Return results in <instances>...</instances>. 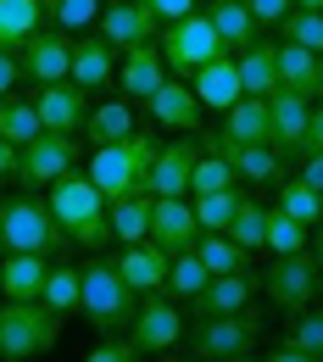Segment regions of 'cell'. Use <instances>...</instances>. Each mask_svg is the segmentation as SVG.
Returning <instances> with one entry per match:
<instances>
[{
  "instance_id": "9a60e30c",
  "label": "cell",
  "mask_w": 323,
  "mask_h": 362,
  "mask_svg": "<svg viewBox=\"0 0 323 362\" xmlns=\"http://www.w3.org/2000/svg\"><path fill=\"white\" fill-rule=\"evenodd\" d=\"M34 112H40V129L45 134H84L90 129V95L78 90V84H40V100H34Z\"/></svg>"
},
{
  "instance_id": "b9f144b4",
  "label": "cell",
  "mask_w": 323,
  "mask_h": 362,
  "mask_svg": "<svg viewBox=\"0 0 323 362\" xmlns=\"http://www.w3.org/2000/svg\"><path fill=\"white\" fill-rule=\"evenodd\" d=\"M268 251H274V257H290V251H307V228L295 223L290 212H278V206H268Z\"/></svg>"
},
{
  "instance_id": "db71d44e",
  "label": "cell",
  "mask_w": 323,
  "mask_h": 362,
  "mask_svg": "<svg viewBox=\"0 0 323 362\" xmlns=\"http://www.w3.org/2000/svg\"><path fill=\"white\" fill-rule=\"evenodd\" d=\"M295 6H301V11H323V0H295Z\"/></svg>"
},
{
  "instance_id": "7bdbcfd3",
  "label": "cell",
  "mask_w": 323,
  "mask_h": 362,
  "mask_svg": "<svg viewBox=\"0 0 323 362\" xmlns=\"http://www.w3.org/2000/svg\"><path fill=\"white\" fill-rule=\"evenodd\" d=\"M290 346H301L307 357H318L323 362V313H301V317H290V334H284Z\"/></svg>"
},
{
  "instance_id": "44dd1931",
  "label": "cell",
  "mask_w": 323,
  "mask_h": 362,
  "mask_svg": "<svg viewBox=\"0 0 323 362\" xmlns=\"http://www.w3.org/2000/svg\"><path fill=\"white\" fill-rule=\"evenodd\" d=\"M117 273H123V284L134 290V296H151V290H162L168 284V251L156 245V240H139V245H123L117 257Z\"/></svg>"
},
{
  "instance_id": "6f0895ef",
  "label": "cell",
  "mask_w": 323,
  "mask_h": 362,
  "mask_svg": "<svg viewBox=\"0 0 323 362\" xmlns=\"http://www.w3.org/2000/svg\"><path fill=\"white\" fill-rule=\"evenodd\" d=\"M234 362H257V357H234Z\"/></svg>"
},
{
  "instance_id": "ee69618b",
  "label": "cell",
  "mask_w": 323,
  "mask_h": 362,
  "mask_svg": "<svg viewBox=\"0 0 323 362\" xmlns=\"http://www.w3.org/2000/svg\"><path fill=\"white\" fill-rule=\"evenodd\" d=\"M245 11L257 17V28H278V23L295 11V0H245Z\"/></svg>"
},
{
  "instance_id": "e575fe53",
  "label": "cell",
  "mask_w": 323,
  "mask_h": 362,
  "mask_svg": "<svg viewBox=\"0 0 323 362\" xmlns=\"http://www.w3.org/2000/svg\"><path fill=\"white\" fill-rule=\"evenodd\" d=\"M34 134H45V129H40V112H34V100H23V95H6V100H0V139H11V145L23 151Z\"/></svg>"
},
{
  "instance_id": "6da1fadb",
  "label": "cell",
  "mask_w": 323,
  "mask_h": 362,
  "mask_svg": "<svg viewBox=\"0 0 323 362\" xmlns=\"http://www.w3.org/2000/svg\"><path fill=\"white\" fill-rule=\"evenodd\" d=\"M45 206L50 218L61 223L67 245H84V251H100L112 240V201L90 184V173H61L56 184H45Z\"/></svg>"
},
{
  "instance_id": "c3c4849f",
  "label": "cell",
  "mask_w": 323,
  "mask_h": 362,
  "mask_svg": "<svg viewBox=\"0 0 323 362\" xmlns=\"http://www.w3.org/2000/svg\"><path fill=\"white\" fill-rule=\"evenodd\" d=\"M268 362H318V357H307L301 346H290V340H278L274 351H268Z\"/></svg>"
},
{
  "instance_id": "484cf974",
  "label": "cell",
  "mask_w": 323,
  "mask_h": 362,
  "mask_svg": "<svg viewBox=\"0 0 323 362\" xmlns=\"http://www.w3.org/2000/svg\"><path fill=\"white\" fill-rule=\"evenodd\" d=\"M274 67H278V90H295V95H318V67H323V56H312V50H301V45H284L278 40L274 45Z\"/></svg>"
},
{
  "instance_id": "5b68a950",
  "label": "cell",
  "mask_w": 323,
  "mask_h": 362,
  "mask_svg": "<svg viewBox=\"0 0 323 362\" xmlns=\"http://www.w3.org/2000/svg\"><path fill=\"white\" fill-rule=\"evenodd\" d=\"M61 245H67V234H61V223L50 218V206L40 195H11V201H0V257H11V251L61 257Z\"/></svg>"
},
{
  "instance_id": "4316f807",
  "label": "cell",
  "mask_w": 323,
  "mask_h": 362,
  "mask_svg": "<svg viewBox=\"0 0 323 362\" xmlns=\"http://www.w3.org/2000/svg\"><path fill=\"white\" fill-rule=\"evenodd\" d=\"M223 134L240 145H268V95H245L223 112Z\"/></svg>"
},
{
  "instance_id": "e0dca14e",
  "label": "cell",
  "mask_w": 323,
  "mask_h": 362,
  "mask_svg": "<svg viewBox=\"0 0 323 362\" xmlns=\"http://www.w3.org/2000/svg\"><path fill=\"white\" fill-rule=\"evenodd\" d=\"M195 156H201V139L195 134H179L173 145H162L156 162H151V173H145V195H189Z\"/></svg>"
},
{
  "instance_id": "ab89813d",
  "label": "cell",
  "mask_w": 323,
  "mask_h": 362,
  "mask_svg": "<svg viewBox=\"0 0 323 362\" xmlns=\"http://www.w3.org/2000/svg\"><path fill=\"white\" fill-rule=\"evenodd\" d=\"M40 6H45V23L61 34L95 28V17H100V0H40Z\"/></svg>"
},
{
  "instance_id": "f907efd6",
  "label": "cell",
  "mask_w": 323,
  "mask_h": 362,
  "mask_svg": "<svg viewBox=\"0 0 323 362\" xmlns=\"http://www.w3.org/2000/svg\"><path fill=\"white\" fill-rule=\"evenodd\" d=\"M0 179H17V145L0 139Z\"/></svg>"
},
{
  "instance_id": "52a82bcc",
  "label": "cell",
  "mask_w": 323,
  "mask_h": 362,
  "mask_svg": "<svg viewBox=\"0 0 323 362\" xmlns=\"http://www.w3.org/2000/svg\"><path fill=\"white\" fill-rule=\"evenodd\" d=\"M262 346V317L251 313H223V317H195V329H189V357L212 362V357H251Z\"/></svg>"
},
{
  "instance_id": "3957f363",
  "label": "cell",
  "mask_w": 323,
  "mask_h": 362,
  "mask_svg": "<svg viewBox=\"0 0 323 362\" xmlns=\"http://www.w3.org/2000/svg\"><path fill=\"white\" fill-rule=\"evenodd\" d=\"M156 151H162V139L151 134V129H134V134L117 139V145H95V156H90L84 173H90V184L106 195V201H123V195L145 189V173H151Z\"/></svg>"
},
{
  "instance_id": "30bf717a",
  "label": "cell",
  "mask_w": 323,
  "mask_h": 362,
  "mask_svg": "<svg viewBox=\"0 0 323 362\" xmlns=\"http://www.w3.org/2000/svg\"><path fill=\"white\" fill-rule=\"evenodd\" d=\"M73 168H78V139L73 134H34L17 151V184H28V189H45Z\"/></svg>"
},
{
  "instance_id": "d590c367",
  "label": "cell",
  "mask_w": 323,
  "mask_h": 362,
  "mask_svg": "<svg viewBox=\"0 0 323 362\" xmlns=\"http://www.w3.org/2000/svg\"><path fill=\"white\" fill-rule=\"evenodd\" d=\"M223 234H229L240 251H262V245H268V206L245 195V201H240V212H234V223L223 228Z\"/></svg>"
},
{
  "instance_id": "f5cc1de1",
  "label": "cell",
  "mask_w": 323,
  "mask_h": 362,
  "mask_svg": "<svg viewBox=\"0 0 323 362\" xmlns=\"http://www.w3.org/2000/svg\"><path fill=\"white\" fill-rule=\"evenodd\" d=\"M312 257H318V273H323V223H318V234H312Z\"/></svg>"
},
{
  "instance_id": "277c9868",
  "label": "cell",
  "mask_w": 323,
  "mask_h": 362,
  "mask_svg": "<svg viewBox=\"0 0 323 362\" xmlns=\"http://www.w3.org/2000/svg\"><path fill=\"white\" fill-rule=\"evenodd\" d=\"M61 340V313L45 301H0V362H34Z\"/></svg>"
},
{
  "instance_id": "8d00e7d4",
  "label": "cell",
  "mask_w": 323,
  "mask_h": 362,
  "mask_svg": "<svg viewBox=\"0 0 323 362\" xmlns=\"http://www.w3.org/2000/svg\"><path fill=\"white\" fill-rule=\"evenodd\" d=\"M195 257L206 262V273H245L251 268V251H240L229 234H201L195 240Z\"/></svg>"
},
{
  "instance_id": "7402d4cb",
  "label": "cell",
  "mask_w": 323,
  "mask_h": 362,
  "mask_svg": "<svg viewBox=\"0 0 323 362\" xmlns=\"http://www.w3.org/2000/svg\"><path fill=\"white\" fill-rule=\"evenodd\" d=\"M45 273H50V257H40V251L0 257V301H40L45 296Z\"/></svg>"
},
{
  "instance_id": "60d3db41",
  "label": "cell",
  "mask_w": 323,
  "mask_h": 362,
  "mask_svg": "<svg viewBox=\"0 0 323 362\" xmlns=\"http://www.w3.org/2000/svg\"><path fill=\"white\" fill-rule=\"evenodd\" d=\"M278 40L284 45H301V50H312V56H323V11H290L284 23H278Z\"/></svg>"
},
{
  "instance_id": "9c48e42d",
  "label": "cell",
  "mask_w": 323,
  "mask_h": 362,
  "mask_svg": "<svg viewBox=\"0 0 323 362\" xmlns=\"http://www.w3.org/2000/svg\"><path fill=\"white\" fill-rule=\"evenodd\" d=\"M318 257H312V245L307 251H290V257H278L274 268L262 273V290H268V301H274L284 317H301L312 313V296H318Z\"/></svg>"
},
{
  "instance_id": "8fae6325",
  "label": "cell",
  "mask_w": 323,
  "mask_h": 362,
  "mask_svg": "<svg viewBox=\"0 0 323 362\" xmlns=\"http://www.w3.org/2000/svg\"><path fill=\"white\" fill-rule=\"evenodd\" d=\"M95 34H100L106 45L123 56V50L145 45V40H156V34H162V23H156V11H151L145 0H100Z\"/></svg>"
},
{
  "instance_id": "8992f818",
  "label": "cell",
  "mask_w": 323,
  "mask_h": 362,
  "mask_svg": "<svg viewBox=\"0 0 323 362\" xmlns=\"http://www.w3.org/2000/svg\"><path fill=\"white\" fill-rule=\"evenodd\" d=\"M156 45H162V62H168L173 78H195L206 62L223 56V40H218V28H212L206 11H189V17H179V23H162Z\"/></svg>"
},
{
  "instance_id": "5bb4252c",
  "label": "cell",
  "mask_w": 323,
  "mask_h": 362,
  "mask_svg": "<svg viewBox=\"0 0 323 362\" xmlns=\"http://www.w3.org/2000/svg\"><path fill=\"white\" fill-rule=\"evenodd\" d=\"M201 145H212L234 168L240 184H278L284 179V156H278L274 145H240V139H229L223 129H218V134H201Z\"/></svg>"
},
{
  "instance_id": "cb8c5ba5",
  "label": "cell",
  "mask_w": 323,
  "mask_h": 362,
  "mask_svg": "<svg viewBox=\"0 0 323 362\" xmlns=\"http://www.w3.org/2000/svg\"><path fill=\"white\" fill-rule=\"evenodd\" d=\"M117 78V50L106 45L100 34H90V40H73V73H67V84H78V90H106Z\"/></svg>"
},
{
  "instance_id": "9f6ffc18",
  "label": "cell",
  "mask_w": 323,
  "mask_h": 362,
  "mask_svg": "<svg viewBox=\"0 0 323 362\" xmlns=\"http://www.w3.org/2000/svg\"><path fill=\"white\" fill-rule=\"evenodd\" d=\"M318 100H323V67H318Z\"/></svg>"
},
{
  "instance_id": "ac0fdd59",
  "label": "cell",
  "mask_w": 323,
  "mask_h": 362,
  "mask_svg": "<svg viewBox=\"0 0 323 362\" xmlns=\"http://www.w3.org/2000/svg\"><path fill=\"white\" fill-rule=\"evenodd\" d=\"M262 290V279L245 268V273H212L206 279V290L189 301L184 317H223V313H245L251 307V296Z\"/></svg>"
},
{
  "instance_id": "7c38bea8",
  "label": "cell",
  "mask_w": 323,
  "mask_h": 362,
  "mask_svg": "<svg viewBox=\"0 0 323 362\" xmlns=\"http://www.w3.org/2000/svg\"><path fill=\"white\" fill-rule=\"evenodd\" d=\"M17 62H23V78H34V84H61L67 73H73V34H61V28H40V34H28L23 45H17Z\"/></svg>"
},
{
  "instance_id": "d6a6232c",
  "label": "cell",
  "mask_w": 323,
  "mask_h": 362,
  "mask_svg": "<svg viewBox=\"0 0 323 362\" xmlns=\"http://www.w3.org/2000/svg\"><path fill=\"white\" fill-rule=\"evenodd\" d=\"M195 201V223L201 234H223L234 223V212H240V201H245V189L234 184V189H218V195H189Z\"/></svg>"
},
{
  "instance_id": "d4e9b609",
  "label": "cell",
  "mask_w": 323,
  "mask_h": 362,
  "mask_svg": "<svg viewBox=\"0 0 323 362\" xmlns=\"http://www.w3.org/2000/svg\"><path fill=\"white\" fill-rule=\"evenodd\" d=\"M206 17H212V28H218V40H223L229 56L262 40V28H257V17L245 11V0H212V6H206Z\"/></svg>"
},
{
  "instance_id": "f6af8a7d",
  "label": "cell",
  "mask_w": 323,
  "mask_h": 362,
  "mask_svg": "<svg viewBox=\"0 0 323 362\" xmlns=\"http://www.w3.org/2000/svg\"><path fill=\"white\" fill-rule=\"evenodd\" d=\"M84 362H139V351L129 346V340H123V334H117V340H106V346H95V351H90Z\"/></svg>"
},
{
  "instance_id": "4dcf8cb0",
  "label": "cell",
  "mask_w": 323,
  "mask_h": 362,
  "mask_svg": "<svg viewBox=\"0 0 323 362\" xmlns=\"http://www.w3.org/2000/svg\"><path fill=\"white\" fill-rule=\"evenodd\" d=\"M206 279H212V273H206V262H201L195 251H179V257H168V284H162V290H168L179 307H189V301L206 290Z\"/></svg>"
},
{
  "instance_id": "680465c9",
  "label": "cell",
  "mask_w": 323,
  "mask_h": 362,
  "mask_svg": "<svg viewBox=\"0 0 323 362\" xmlns=\"http://www.w3.org/2000/svg\"><path fill=\"white\" fill-rule=\"evenodd\" d=\"M318 296H323V279H318Z\"/></svg>"
},
{
  "instance_id": "7dc6e473",
  "label": "cell",
  "mask_w": 323,
  "mask_h": 362,
  "mask_svg": "<svg viewBox=\"0 0 323 362\" xmlns=\"http://www.w3.org/2000/svg\"><path fill=\"white\" fill-rule=\"evenodd\" d=\"M151 11H156V23H179V17H189V11H201L195 0H145Z\"/></svg>"
},
{
  "instance_id": "4fadbf2b",
  "label": "cell",
  "mask_w": 323,
  "mask_h": 362,
  "mask_svg": "<svg viewBox=\"0 0 323 362\" xmlns=\"http://www.w3.org/2000/svg\"><path fill=\"white\" fill-rule=\"evenodd\" d=\"M307 123L312 100L295 90H268V145L278 156H307Z\"/></svg>"
},
{
  "instance_id": "f546056e",
  "label": "cell",
  "mask_w": 323,
  "mask_h": 362,
  "mask_svg": "<svg viewBox=\"0 0 323 362\" xmlns=\"http://www.w3.org/2000/svg\"><path fill=\"white\" fill-rule=\"evenodd\" d=\"M234 67H240V84H245V95L278 90V67H274V45H268V40H257V45L234 50Z\"/></svg>"
},
{
  "instance_id": "11a10c76",
  "label": "cell",
  "mask_w": 323,
  "mask_h": 362,
  "mask_svg": "<svg viewBox=\"0 0 323 362\" xmlns=\"http://www.w3.org/2000/svg\"><path fill=\"white\" fill-rule=\"evenodd\" d=\"M168 362H201V357H168Z\"/></svg>"
},
{
  "instance_id": "836d02e7",
  "label": "cell",
  "mask_w": 323,
  "mask_h": 362,
  "mask_svg": "<svg viewBox=\"0 0 323 362\" xmlns=\"http://www.w3.org/2000/svg\"><path fill=\"white\" fill-rule=\"evenodd\" d=\"M139 123H134V112H129V100H106V106H95L90 112V129L84 134L95 139V145H117V139H129Z\"/></svg>"
},
{
  "instance_id": "681fc988",
  "label": "cell",
  "mask_w": 323,
  "mask_h": 362,
  "mask_svg": "<svg viewBox=\"0 0 323 362\" xmlns=\"http://www.w3.org/2000/svg\"><path fill=\"white\" fill-rule=\"evenodd\" d=\"M301 179L312 184V189H323V151H307V168H301Z\"/></svg>"
},
{
  "instance_id": "91938a15",
  "label": "cell",
  "mask_w": 323,
  "mask_h": 362,
  "mask_svg": "<svg viewBox=\"0 0 323 362\" xmlns=\"http://www.w3.org/2000/svg\"><path fill=\"white\" fill-rule=\"evenodd\" d=\"M318 201H323V189H318Z\"/></svg>"
},
{
  "instance_id": "1f68e13d",
  "label": "cell",
  "mask_w": 323,
  "mask_h": 362,
  "mask_svg": "<svg viewBox=\"0 0 323 362\" xmlns=\"http://www.w3.org/2000/svg\"><path fill=\"white\" fill-rule=\"evenodd\" d=\"M274 206H278V212H290L301 228L323 223V201H318V189L301 179V173H295V179H278V201H274Z\"/></svg>"
},
{
  "instance_id": "2e32d148",
  "label": "cell",
  "mask_w": 323,
  "mask_h": 362,
  "mask_svg": "<svg viewBox=\"0 0 323 362\" xmlns=\"http://www.w3.org/2000/svg\"><path fill=\"white\" fill-rule=\"evenodd\" d=\"M151 240H156L168 257L195 251V240H201L195 201H189V195H156V206H151Z\"/></svg>"
},
{
  "instance_id": "74e56055",
  "label": "cell",
  "mask_w": 323,
  "mask_h": 362,
  "mask_svg": "<svg viewBox=\"0 0 323 362\" xmlns=\"http://www.w3.org/2000/svg\"><path fill=\"white\" fill-rule=\"evenodd\" d=\"M201 139V134H195ZM234 168L212 151V145H201V156H195V173H189V195H218V189H234Z\"/></svg>"
},
{
  "instance_id": "bcb514c9",
  "label": "cell",
  "mask_w": 323,
  "mask_h": 362,
  "mask_svg": "<svg viewBox=\"0 0 323 362\" xmlns=\"http://www.w3.org/2000/svg\"><path fill=\"white\" fill-rule=\"evenodd\" d=\"M23 84V62H17V50H0V100Z\"/></svg>"
},
{
  "instance_id": "7a4b0ae2",
  "label": "cell",
  "mask_w": 323,
  "mask_h": 362,
  "mask_svg": "<svg viewBox=\"0 0 323 362\" xmlns=\"http://www.w3.org/2000/svg\"><path fill=\"white\" fill-rule=\"evenodd\" d=\"M78 313L90 317L95 334H106V340H117V334H129V323H134V290L123 284V273L112 257H90V268H78Z\"/></svg>"
},
{
  "instance_id": "ffe728a7",
  "label": "cell",
  "mask_w": 323,
  "mask_h": 362,
  "mask_svg": "<svg viewBox=\"0 0 323 362\" xmlns=\"http://www.w3.org/2000/svg\"><path fill=\"white\" fill-rule=\"evenodd\" d=\"M151 106V117L162 123V129H179V134H201V100L189 90V78H162V90L145 100Z\"/></svg>"
},
{
  "instance_id": "d6986e66",
  "label": "cell",
  "mask_w": 323,
  "mask_h": 362,
  "mask_svg": "<svg viewBox=\"0 0 323 362\" xmlns=\"http://www.w3.org/2000/svg\"><path fill=\"white\" fill-rule=\"evenodd\" d=\"M162 78H168V62H162L156 40H145V45L117 56V90L129 95V100H151V95L162 90Z\"/></svg>"
},
{
  "instance_id": "83f0119b",
  "label": "cell",
  "mask_w": 323,
  "mask_h": 362,
  "mask_svg": "<svg viewBox=\"0 0 323 362\" xmlns=\"http://www.w3.org/2000/svg\"><path fill=\"white\" fill-rule=\"evenodd\" d=\"M151 206H156V195H145V189L112 201V240H123V245L151 240Z\"/></svg>"
},
{
  "instance_id": "603a6c76",
  "label": "cell",
  "mask_w": 323,
  "mask_h": 362,
  "mask_svg": "<svg viewBox=\"0 0 323 362\" xmlns=\"http://www.w3.org/2000/svg\"><path fill=\"white\" fill-rule=\"evenodd\" d=\"M189 90H195V100H201L206 112H229L234 100H245V84H240V67H234L229 50H223L218 62H206V67L189 78Z\"/></svg>"
},
{
  "instance_id": "f35d334b",
  "label": "cell",
  "mask_w": 323,
  "mask_h": 362,
  "mask_svg": "<svg viewBox=\"0 0 323 362\" xmlns=\"http://www.w3.org/2000/svg\"><path fill=\"white\" fill-rule=\"evenodd\" d=\"M78 284H84V279H78V268H73V262H50V273H45V296H40V301H45L50 313H78Z\"/></svg>"
},
{
  "instance_id": "f1b7e54d",
  "label": "cell",
  "mask_w": 323,
  "mask_h": 362,
  "mask_svg": "<svg viewBox=\"0 0 323 362\" xmlns=\"http://www.w3.org/2000/svg\"><path fill=\"white\" fill-rule=\"evenodd\" d=\"M40 28H45V6L40 0H0V50H17Z\"/></svg>"
},
{
  "instance_id": "ba28073f",
  "label": "cell",
  "mask_w": 323,
  "mask_h": 362,
  "mask_svg": "<svg viewBox=\"0 0 323 362\" xmlns=\"http://www.w3.org/2000/svg\"><path fill=\"white\" fill-rule=\"evenodd\" d=\"M179 340H184V313H179V301H173L168 290L139 296L134 323H129V346H134L139 357H168V351H179Z\"/></svg>"
},
{
  "instance_id": "816d5d0a",
  "label": "cell",
  "mask_w": 323,
  "mask_h": 362,
  "mask_svg": "<svg viewBox=\"0 0 323 362\" xmlns=\"http://www.w3.org/2000/svg\"><path fill=\"white\" fill-rule=\"evenodd\" d=\"M307 151H323V106H312V123H307Z\"/></svg>"
}]
</instances>
